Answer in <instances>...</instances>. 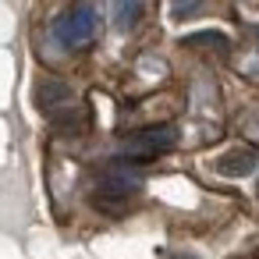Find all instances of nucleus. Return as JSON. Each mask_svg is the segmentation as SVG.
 Segmentation results:
<instances>
[{"label": "nucleus", "instance_id": "3", "mask_svg": "<svg viewBox=\"0 0 259 259\" xmlns=\"http://www.w3.org/2000/svg\"><path fill=\"white\" fill-rule=\"evenodd\" d=\"M255 167H259L255 149H231V153H224V156L217 160V170H220L224 178H245V174H252Z\"/></svg>", "mask_w": 259, "mask_h": 259}, {"label": "nucleus", "instance_id": "5", "mask_svg": "<svg viewBox=\"0 0 259 259\" xmlns=\"http://www.w3.org/2000/svg\"><path fill=\"white\" fill-rule=\"evenodd\" d=\"M146 0H114V25L117 29H132L142 18Z\"/></svg>", "mask_w": 259, "mask_h": 259}, {"label": "nucleus", "instance_id": "8", "mask_svg": "<svg viewBox=\"0 0 259 259\" xmlns=\"http://www.w3.org/2000/svg\"><path fill=\"white\" fill-rule=\"evenodd\" d=\"M178 259H188V255H178Z\"/></svg>", "mask_w": 259, "mask_h": 259}, {"label": "nucleus", "instance_id": "9", "mask_svg": "<svg viewBox=\"0 0 259 259\" xmlns=\"http://www.w3.org/2000/svg\"><path fill=\"white\" fill-rule=\"evenodd\" d=\"M255 195H259V188H255Z\"/></svg>", "mask_w": 259, "mask_h": 259}, {"label": "nucleus", "instance_id": "6", "mask_svg": "<svg viewBox=\"0 0 259 259\" xmlns=\"http://www.w3.org/2000/svg\"><path fill=\"white\" fill-rule=\"evenodd\" d=\"M185 47H217V50H224L227 39H224L220 32H195V36L185 39Z\"/></svg>", "mask_w": 259, "mask_h": 259}, {"label": "nucleus", "instance_id": "4", "mask_svg": "<svg viewBox=\"0 0 259 259\" xmlns=\"http://www.w3.org/2000/svg\"><path fill=\"white\" fill-rule=\"evenodd\" d=\"M36 103H39V110L57 114L61 107H68V103H71V89H68L64 82H57V78H47V82H39V85H36Z\"/></svg>", "mask_w": 259, "mask_h": 259}, {"label": "nucleus", "instance_id": "1", "mask_svg": "<svg viewBox=\"0 0 259 259\" xmlns=\"http://www.w3.org/2000/svg\"><path fill=\"white\" fill-rule=\"evenodd\" d=\"M54 36L64 43V47H85L93 36H96V11L89 4H75L71 11H64L57 22H54Z\"/></svg>", "mask_w": 259, "mask_h": 259}, {"label": "nucleus", "instance_id": "2", "mask_svg": "<svg viewBox=\"0 0 259 259\" xmlns=\"http://www.w3.org/2000/svg\"><path fill=\"white\" fill-rule=\"evenodd\" d=\"M174 146V128L160 124V128H146V132H135L128 142H124V153L132 160H153L160 153H167Z\"/></svg>", "mask_w": 259, "mask_h": 259}, {"label": "nucleus", "instance_id": "7", "mask_svg": "<svg viewBox=\"0 0 259 259\" xmlns=\"http://www.w3.org/2000/svg\"><path fill=\"white\" fill-rule=\"evenodd\" d=\"M199 8H202V0H170L174 18H188V15H195Z\"/></svg>", "mask_w": 259, "mask_h": 259}]
</instances>
